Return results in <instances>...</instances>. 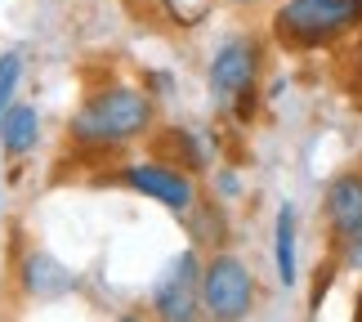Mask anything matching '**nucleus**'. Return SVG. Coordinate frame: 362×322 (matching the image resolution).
<instances>
[{"label":"nucleus","mask_w":362,"mask_h":322,"mask_svg":"<svg viewBox=\"0 0 362 322\" xmlns=\"http://www.w3.org/2000/svg\"><path fill=\"white\" fill-rule=\"evenodd\" d=\"M18 81H23V59L18 54H0V117L18 94Z\"/></svg>","instance_id":"12"},{"label":"nucleus","mask_w":362,"mask_h":322,"mask_svg":"<svg viewBox=\"0 0 362 322\" xmlns=\"http://www.w3.org/2000/svg\"><path fill=\"white\" fill-rule=\"evenodd\" d=\"M219 192H224V197H238V192H242V179L233 175V171H224V175H219Z\"/></svg>","instance_id":"14"},{"label":"nucleus","mask_w":362,"mask_h":322,"mask_svg":"<svg viewBox=\"0 0 362 322\" xmlns=\"http://www.w3.org/2000/svg\"><path fill=\"white\" fill-rule=\"evenodd\" d=\"M255 76H259V45L250 36H228L211 59V94L215 103L242 112L255 99Z\"/></svg>","instance_id":"3"},{"label":"nucleus","mask_w":362,"mask_h":322,"mask_svg":"<svg viewBox=\"0 0 362 322\" xmlns=\"http://www.w3.org/2000/svg\"><path fill=\"white\" fill-rule=\"evenodd\" d=\"M40 139V112L32 103H9L0 117V148L5 157H27Z\"/></svg>","instance_id":"10"},{"label":"nucleus","mask_w":362,"mask_h":322,"mask_svg":"<svg viewBox=\"0 0 362 322\" xmlns=\"http://www.w3.org/2000/svg\"><path fill=\"white\" fill-rule=\"evenodd\" d=\"M72 139L81 148H121L152 130V99L134 86H107L90 94L72 117Z\"/></svg>","instance_id":"1"},{"label":"nucleus","mask_w":362,"mask_h":322,"mask_svg":"<svg viewBox=\"0 0 362 322\" xmlns=\"http://www.w3.org/2000/svg\"><path fill=\"white\" fill-rule=\"evenodd\" d=\"M233 5H259V0H233Z\"/></svg>","instance_id":"15"},{"label":"nucleus","mask_w":362,"mask_h":322,"mask_svg":"<svg viewBox=\"0 0 362 322\" xmlns=\"http://www.w3.org/2000/svg\"><path fill=\"white\" fill-rule=\"evenodd\" d=\"M18 277H23V291L36 300H59V296H72L76 291V273L59 264L45 251H32L23 264H18Z\"/></svg>","instance_id":"7"},{"label":"nucleus","mask_w":362,"mask_h":322,"mask_svg":"<svg viewBox=\"0 0 362 322\" xmlns=\"http://www.w3.org/2000/svg\"><path fill=\"white\" fill-rule=\"evenodd\" d=\"M296 237H300V219H296V206L282 202L277 206V219H273V269H277V282L282 287H296L300 277V260H296Z\"/></svg>","instance_id":"9"},{"label":"nucleus","mask_w":362,"mask_h":322,"mask_svg":"<svg viewBox=\"0 0 362 322\" xmlns=\"http://www.w3.org/2000/svg\"><path fill=\"white\" fill-rule=\"evenodd\" d=\"M327 219H331V229H336L340 237L362 229V175L358 171H344V175L331 179V188H327Z\"/></svg>","instance_id":"8"},{"label":"nucleus","mask_w":362,"mask_h":322,"mask_svg":"<svg viewBox=\"0 0 362 322\" xmlns=\"http://www.w3.org/2000/svg\"><path fill=\"white\" fill-rule=\"evenodd\" d=\"M362 13V0H286L277 9V36L296 50H313L349 32Z\"/></svg>","instance_id":"2"},{"label":"nucleus","mask_w":362,"mask_h":322,"mask_svg":"<svg viewBox=\"0 0 362 322\" xmlns=\"http://www.w3.org/2000/svg\"><path fill=\"white\" fill-rule=\"evenodd\" d=\"M175 144H179V152H184V166H192V171H202V166L215 161V144H211L206 130H188V125H179Z\"/></svg>","instance_id":"11"},{"label":"nucleus","mask_w":362,"mask_h":322,"mask_svg":"<svg viewBox=\"0 0 362 322\" xmlns=\"http://www.w3.org/2000/svg\"><path fill=\"white\" fill-rule=\"evenodd\" d=\"M121 184L144 192V197H152V202H161L165 211H175V215H188L192 206H197L192 179L184 171H175L170 161H134V166L121 171Z\"/></svg>","instance_id":"6"},{"label":"nucleus","mask_w":362,"mask_h":322,"mask_svg":"<svg viewBox=\"0 0 362 322\" xmlns=\"http://www.w3.org/2000/svg\"><path fill=\"white\" fill-rule=\"evenodd\" d=\"M202 304L219 322H238L255 304V277L238 255H215L202 269Z\"/></svg>","instance_id":"4"},{"label":"nucleus","mask_w":362,"mask_h":322,"mask_svg":"<svg viewBox=\"0 0 362 322\" xmlns=\"http://www.w3.org/2000/svg\"><path fill=\"white\" fill-rule=\"evenodd\" d=\"M152 309L165 322H192L202 314V260L197 251H179L152 287Z\"/></svg>","instance_id":"5"},{"label":"nucleus","mask_w":362,"mask_h":322,"mask_svg":"<svg viewBox=\"0 0 362 322\" xmlns=\"http://www.w3.org/2000/svg\"><path fill=\"white\" fill-rule=\"evenodd\" d=\"M344 264H349V269H362V229L344 233Z\"/></svg>","instance_id":"13"}]
</instances>
